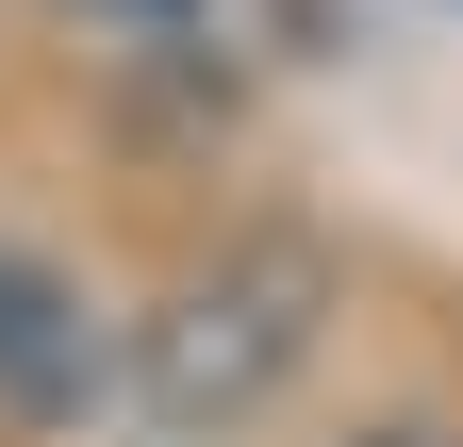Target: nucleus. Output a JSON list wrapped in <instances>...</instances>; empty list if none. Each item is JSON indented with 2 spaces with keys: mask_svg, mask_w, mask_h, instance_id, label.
<instances>
[{
  "mask_svg": "<svg viewBox=\"0 0 463 447\" xmlns=\"http://www.w3.org/2000/svg\"><path fill=\"white\" fill-rule=\"evenodd\" d=\"M347 315V265L315 233H232L215 265H183L149 315H133V414L165 447H232L265 398H298V365L331 348Z\"/></svg>",
  "mask_w": 463,
  "mask_h": 447,
  "instance_id": "nucleus-1",
  "label": "nucleus"
},
{
  "mask_svg": "<svg viewBox=\"0 0 463 447\" xmlns=\"http://www.w3.org/2000/svg\"><path fill=\"white\" fill-rule=\"evenodd\" d=\"M83 398V299L33 249H0V414H67Z\"/></svg>",
  "mask_w": 463,
  "mask_h": 447,
  "instance_id": "nucleus-2",
  "label": "nucleus"
},
{
  "mask_svg": "<svg viewBox=\"0 0 463 447\" xmlns=\"http://www.w3.org/2000/svg\"><path fill=\"white\" fill-rule=\"evenodd\" d=\"M347 447H447V431H347Z\"/></svg>",
  "mask_w": 463,
  "mask_h": 447,
  "instance_id": "nucleus-3",
  "label": "nucleus"
}]
</instances>
